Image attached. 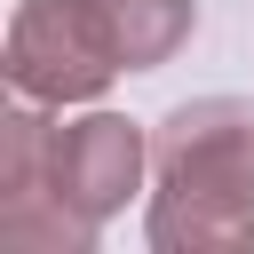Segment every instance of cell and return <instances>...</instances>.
<instances>
[{"label":"cell","mask_w":254,"mask_h":254,"mask_svg":"<svg viewBox=\"0 0 254 254\" xmlns=\"http://www.w3.org/2000/svg\"><path fill=\"white\" fill-rule=\"evenodd\" d=\"M48 143H56L48 103L16 95L0 111V254H95V230L103 222H87L56 190Z\"/></svg>","instance_id":"2"},{"label":"cell","mask_w":254,"mask_h":254,"mask_svg":"<svg viewBox=\"0 0 254 254\" xmlns=\"http://www.w3.org/2000/svg\"><path fill=\"white\" fill-rule=\"evenodd\" d=\"M95 24L119 56V71H159L190 24H198V0H95Z\"/></svg>","instance_id":"5"},{"label":"cell","mask_w":254,"mask_h":254,"mask_svg":"<svg viewBox=\"0 0 254 254\" xmlns=\"http://www.w3.org/2000/svg\"><path fill=\"white\" fill-rule=\"evenodd\" d=\"M48 167H56V190L87 214V222H111L143 175H151V135L119 111H87V119H64L56 143H48Z\"/></svg>","instance_id":"4"},{"label":"cell","mask_w":254,"mask_h":254,"mask_svg":"<svg viewBox=\"0 0 254 254\" xmlns=\"http://www.w3.org/2000/svg\"><path fill=\"white\" fill-rule=\"evenodd\" d=\"M0 71L16 95L64 111V103H95L119 79V56L95 24V0H16Z\"/></svg>","instance_id":"3"},{"label":"cell","mask_w":254,"mask_h":254,"mask_svg":"<svg viewBox=\"0 0 254 254\" xmlns=\"http://www.w3.org/2000/svg\"><path fill=\"white\" fill-rule=\"evenodd\" d=\"M159 254H246L254 246V103L190 95L151 127V214Z\"/></svg>","instance_id":"1"}]
</instances>
